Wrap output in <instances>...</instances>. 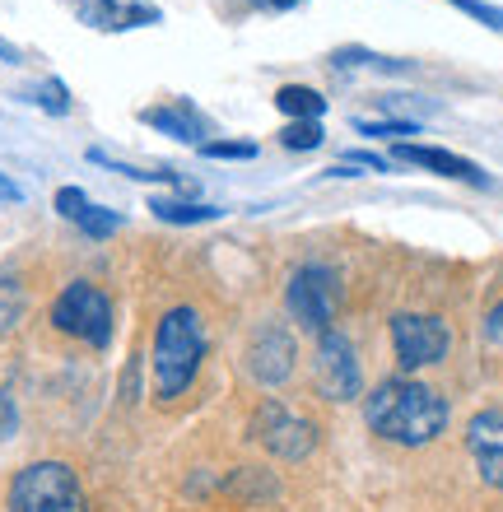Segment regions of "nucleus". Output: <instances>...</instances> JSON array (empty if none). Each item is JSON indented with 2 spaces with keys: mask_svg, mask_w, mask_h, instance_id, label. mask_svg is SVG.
Here are the masks:
<instances>
[{
  "mask_svg": "<svg viewBox=\"0 0 503 512\" xmlns=\"http://www.w3.org/2000/svg\"><path fill=\"white\" fill-rule=\"evenodd\" d=\"M368 429L396 447H424L448 429V401L415 378H387L364 396Z\"/></svg>",
  "mask_w": 503,
  "mask_h": 512,
  "instance_id": "1",
  "label": "nucleus"
},
{
  "mask_svg": "<svg viewBox=\"0 0 503 512\" xmlns=\"http://www.w3.org/2000/svg\"><path fill=\"white\" fill-rule=\"evenodd\" d=\"M205 359V326L196 308H168L154 331V396L159 401H177L182 391L196 382Z\"/></svg>",
  "mask_w": 503,
  "mask_h": 512,
  "instance_id": "2",
  "label": "nucleus"
},
{
  "mask_svg": "<svg viewBox=\"0 0 503 512\" xmlns=\"http://www.w3.org/2000/svg\"><path fill=\"white\" fill-rule=\"evenodd\" d=\"M10 512H89V503L66 461H33L10 480Z\"/></svg>",
  "mask_w": 503,
  "mask_h": 512,
  "instance_id": "3",
  "label": "nucleus"
},
{
  "mask_svg": "<svg viewBox=\"0 0 503 512\" xmlns=\"http://www.w3.org/2000/svg\"><path fill=\"white\" fill-rule=\"evenodd\" d=\"M52 326L70 340H84L103 350L112 340V298L89 280H70L52 303Z\"/></svg>",
  "mask_w": 503,
  "mask_h": 512,
  "instance_id": "4",
  "label": "nucleus"
},
{
  "mask_svg": "<svg viewBox=\"0 0 503 512\" xmlns=\"http://www.w3.org/2000/svg\"><path fill=\"white\" fill-rule=\"evenodd\" d=\"M285 308L303 331H317V336L331 331V322L340 312V275L331 266H322V261L299 266L285 284Z\"/></svg>",
  "mask_w": 503,
  "mask_h": 512,
  "instance_id": "5",
  "label": "nucleus"
},
{
  "mask_svg": "<svg viewBox=\"0 0 503 512\" xmlns=\"http://www.w3.org/2000/svg\"><path fill=\"white\" fill-rule=\"evenodd\" d=\"M392 350H396V364L406 368V373H415V368H429L448 359L452 331H448V322H438L429 312H396Z\"/></svg>",
  "mask_w": 503,
  "mask_h": 512,
  "instance_id": "6",
  "label": "nucleus"
},
{
  "mask_svg": "<svg viewBox=\"0 0 503 512\" xmlns=\"http://www.w3.org/2000/svg\"><path fill=\"white\" fill-rule=\"evenodd\" d=\"M313 373L317 387L327 401H354L364 391V368H359V350L350 345V336H340L336 326L317 336V354H313Z\"/></svg>",
  "mask_w": 503,
  "mask_h": 512,
  "instance_id": "7",
  "label": "nucleus"
},
{
  "mask_svg": "<svg viewBox=\"0 0 503 512\" xmlns=\"http://www.w3.org/2000/svg\"><path fill=\"white\" fill-rule=\"evenodd\" d=\"M252 433H257V443L266 447L271 457H280V461H303L317 447L313 424H308L303 415H294V410H285V405H275V401H266L257 410Z\"/></svg>",
  "mask_w": 503,
  "mask_h": 512,
  "instance_id": "8",
  "label": "nucleus"
},
{
  "mask_svg": "<svg viewBox=\"0 0 503 512\" xmlns=\"http://www.w3.org/2000/svg\"><path fill=\"white\" fill-rule=\"evenodd\" d=\"M247 373L261 387H280L294 373V336L280 322H266L247 345Z\"/></svg>",
  "mask_w": 503,
  "mask_h": 512,
  "instance_id": "9",
  "label": "nucleus"
},
{
  "mask_svg": "<svg viewBox=\"0 0 503 512\" xmlns=\"http://www.w3.org/2000/svg\"><path fill=\"white\" fill-rule=\"evenodd\" d=\"M466 452L476 461L480 480L490 489H503V410H480L466 424Z\"/></svg>",
  "mask_w": 503,
  "mask_h": 512,
  "instance_id": "10",
  "label": "nucleus"
},
{
  "mask_svg": "<svg viewBox=\"0 0 503 512\" xmlns=\"http://www.w3.org/2000/svg\"><path fill=\"white\" fill-rule=\"evenodd\" d=\"M396 163H415V168H429L438 177H452V182H471V187H490V173L476 168L471 159L452 154V149H434V145H396L392 149Z\"/></svg>",
  "mask_w": 503,
  "mask_h": 512,
  "instance_id": "11",
  "label": "nucleus"
},
{
  "mask_svg": "<svg viewBox=\"0 0 503 512\" xmlns=\"http://www.w3.org/2000/svg\"><path fill=\"white\" fill-rule=\"evenodd\" d=\"M140 122L154 126V131L173 135V140H182V145H205V135H210V122H205V112L196 108V103H187V98H173V103H164V108H145L140 112Z\"/></svg>",
  "mask_w": 503,
  "mask_h": 512,
  "instance_id": "12",
  "label": "nucleus"
},
{
  "mask_svg": "<svg viewBox=\"0 0 503 512\" xmlns=\"http://www.w3.org/2000/svg\"><path fill=\"white\" fill-rule=\"evenodd\" d=\"M75 19L89 28H103V33H117V28L159 24V10L154 5H122V0H75Z\"/></svg>",
  "mask_w": 503,
  "mask_h": 512,
  "instance_id": "13",
  "label": "nucleus"
},
{
  "mask_svg": "<svg viewBox=\"0 0 503 512\" xmlns=\"http://www.w3.org/2000/svg\"><path fill=\"white\" fill-rule=\"evenodd\" d=\"M275 108L285 112L289 122H317L322 112H327V98L308 89V84H285L280 94H275Z\"/></svg>",
  "mask_w": 503,
  "mask_h": 512,
  "instance_id": "14",
  "label": "nucleus"
},
{
  "mask_svg": "<svg viewBox=\"0 0 503 512\" xmlns=\"http://www.w3.org/2000/svg\"><path fill=\"white\" fill-rule=\"evenodd\" d=\"M154 219H164V224H210L219 219L224 210L219 205H201V201H173V196H154L150 201Z\"/></svg>",
  "mask_w": 503,
  "mask_h": 512,
  "instance_id": "15",
  "label": "nucleus"
},
{
  "mask_svg": "<svg viewBox=\"0 0 503 512\" xmlns=\"http://www.w3.org/2000/svg\"><path fill=\"white\" fill-rule=\"evenodd\" d=\"M75 224H80L89 238H112V233L122 229V215H117V210H103V205H89Z\"/></svg>",
  "mask_w": 503,
  "mask_h": 512,
  "instance_id": "16",
  "label": "nucleus"
},
{
  "mask_svg": "<svg viewBox=\"0 0 503 512\" xmlns=\"http://www.w3.org/2000/svg\"><path fill=\"white\" fill-rule=\"evenodd\" d=\"M89 159L108 163V168H117V173L136 177V182H168V187H182V182H177V173H168V168H131V163H117V159H108V154H98V149H89Z\"/></svg>",
  "mask_w": 503,
  "mask_h": 512,
  "instance_id": "17",
  "label": "nucleus"
},
{
  "mask_svg": "<svg viewBox=\"0 0 503 512\" xmlns=\"http://www.w3.org/2000/svg\"><path fill=\"white\" fill-rule=\"evenodd\" d=\"M280 145L285 149H317L322 145V122H289L285 131H280Z\"/></svg>",
  "mask_w": 503,
  "mask_h": 512,
  "instance_id": "18",
  "label": "nucleus"
},
{
  "mask_svg": "<svg viewBox=\"0 0 503 512\" xmlns=\"http://www.w3.org/2000/svg\"><path fill=\"white\" fill-rule=\"evenodd\" d=\"M201 154L205 159H257V145L252 140H205Z\"/></svg>",
  "mask_w": 503,
  "mask_h": 512,
  "instance_id": "19",
  "label": "nucleus"
},
{
  "mask_svg": "<svg viewBox=\"0 0 503 512\" xmlns=\"http://www.w3.org/2000/svg\"><path fill=\"white\" fill-rule=\"evenodd\" d=\"M33 98H38V108H47V112H56V117H66L70 112V89L61 80H47V84H38L33 89Z\"/></svg>",
  "mask_w": 503,
  "mask_h": 512,
  "instance_id": "20",
  "label": "nucleus"
},
{
  "mask_svg": "<svg viewBox=\"0 0 503 512\" xmlns=\"http://www.w3.org/2000/svg\"><path fill=\"white\" fill-rule=\"evenodd\" d=\"M448 5H457L462 14H471V19H480L485 28L503 33V10H499V5H485V0H448Z\"/></svg>",
  "mask_w": 503,
  "mask_h": 512,
  "instance_id": "21",
  "label": "nucleus"
},
{
  "mask_svg": "<svg viewBox=\"0 0 503 512\" xmlns=\"http://www.w3.org/2000/svg\"><path fill=\"white\" fill-rule=\"evenodd\" d=\"M89 205H94V201H89L80 187H61V191H56V215L70 219V224H75V219H80Z\"/></svg>",
  "mask_w": 503,
  "mask_h": 512,
  "instance_id": "22",
  "label": "nucleus"
},
{
  "mask_svg": "<svg viewBox=\"0 0 503 512\" xmlns=\"http://www.w3.org/2000/svg\"><path fill=\"white\" fill-rule=\"evenodd\" d=\"M359 135H382V140H396V135H415V122H354Z\"/></svg>",
  "mask_w": 503,
  "mask_h": 512,
  "instance_id": "23",
  "label": "nucleus"
},
{
  "mask_svg": "<svg viewBox=\"0 0 503 512\" xmlns=\"http://www.w3.org/2000/svg\"><path fill=\"white\" fill-rule=\"evenodd\" d=\"M345 168H368V173H387L392 163L378 159V154H364V149H350V154H345Z\"/></svg>",
  "mask_w": 503,
  "mask_h": 512,
  "instance_id": "24",
  "label": "nucleus"
},
{
  "mask_svg": "<svg viewBox=\"0 0 503 512\" xmlns=\"http://www.w3.org/2000/svg\"><path fill=\"white\" fill-rule=\"evenodd\" d=\"M14 429H19V410H14V401L0 391V443H5Z\"/></svg>",
  "mask_w": 503,
  "mask_h": 512,
  "instance_id": "25",
  "label": "nucleus"
},
{
  "mask_svg": "<svg viewBox=\"0 0 503 512\" xmlns=\"http://www.w3.org/2000/svg\"><path fill=\"white\" fill-rule=\"evenodd\" d=\"M24 201V187L19 182H10V177L0 173V205H19Z\"/></svg>",
  "mask_w": 503,
  "mask_h": 512,
  "instance_id": "26",
  "label": "nucleus"
},
{
  "mask_svg": "<svg viewBox=\"0 0 503 512\" xmlns=\"http://www.w3.org/2000/svg\"><path fill=\"white\" fill-rule=\"evenodd\" d=\"M303 0H252V10H266V14H285V10H299Z\"/></svg>",
  "mask_w": 503,
  "mask_h": 512,
  "instance_id": "27",
  "label": "nucleus"
},
{
  "mask_svg": "<svg viewBox=\"0 0 503 512\" xmlns=\"http://www.w3.org/2000/svg\"><path fill=\"white\" fill-rule=\"evenodd\" d=\"M485 336H490V340H503V303L490 312V326H485Z\"/></svg>",
  "mask_w": 503,
  "mask_h": 512,
  "instance_id": "28",
  "label": "nucleus"
},
{
  "mask_svg": "<svg viewBox=\"0 0 503 512\" xmlns=\"http://www.w3.org/2000/svg\"><path fill=\"white\" fill-rule=\"evenodd\" d=\"M0 61H10V66H19V52H14V47H10L5 38H0Z\"/></svg>",
  "mask_w": 503,
  "mask_h": 512,
  "instance_id": "29",
  "label": "nucleus"
}]
</instances>
